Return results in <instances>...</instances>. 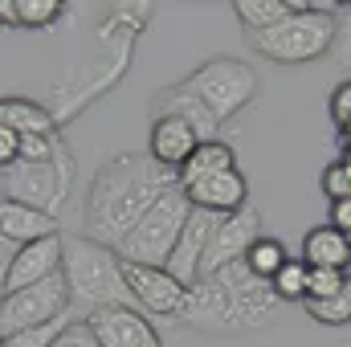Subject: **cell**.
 <instances>
[{"mask_svg":"<svg viewBox=\"0 0 351 347\" xmlns=\"http://www.w3.org/2000/svg\"><path fill=\"white\" fill-rule=\"evenodd\" d=\"M176 184H180L176 172L160 168L147 156H114L110 164L98 168L94 184H90V237L114 250L143 221V213Z\"/></svg>","mask_w":351,"mask_h":347,"instance_id":"obj_1","label":"cell"},{"mask_svg":"<svg viewBox=\"0 0 351 347\" xmlns=\"http://www.w3.org/2000/svg\"><path fill=\"white\" fill-rule=\"evenodd\" d=\"M294 12L278 25H269L254 37V49L282 62V66H306L319 62L335 49V29H339V4H311V0H290Z\"/></svg>","mask_w":351,"mask_h":347,"instance_id":"obj_2","label":"cell"},{"mask_svg":"<svg viewBox=\"0 0 351 347\" xmlns=\"http://www.w3.org/2000/svg\"><path fill=\"white\" fill-rule=\"evenodd\" d=\"M62 278L70 286V298L86 302L90 311L102 307H135L127 278H123V261L110 246L94 241V237H70L66 254H62Z\"/></svg>","mask_w":351,"mask_h":347,"instance_id":"obj_3","label":"cell"},{"mask_svg":"<svg viewBox=\"0 0 351 347\" xmlns=\"http://www.w3.org/2000/svg\"><path fill=\"white\" fill-rule=\"evenodd\" d=\"M188 213H192V200L184 196V188H180V184L168 188V192L143 213V221L114 246L119 261H127V265H164L168 254L176 250V237H180Z\"/></svg>","mask_w":351,"mask_h":347,"instance_id":"obj_4","label":"cell"},{"mask_svg":"<svg viewBox=\"0 0 351 347\" xmlns=\"http://www.w3.org/2000/svg\"><path fill=\"white\" fill-rule=\"evenodd\" d=\"M180 86L217 119V127H225L241 106H250V102L258 98V74H254L250 62H237V58H208V62L196 66Z\"/></svg>","mask_w":351,"mask_h":347,"instance_id":"obj_5","label":"cell"},{"mask_svg":"<svg viewBox=\"0 0 351 347\" xmlns=\"http://www.w3.org/2000/svg\"><path fill=\"white\" fill-rule=\"evenodd\" d=\"M70 286L62 274L37 282V286H25L16 294H4L0 298V339L4 335H16V331H33V327H45L53 319H66L70 311Z\"/></svg>","mask_w":351,"mask_h":347,"instance_id":"obj_6","label":"cell"},{"mask_svg":"<svg viewBox=\"0 0 351 347\" xmlns=\"http://www.w3.org/2000/svg\"><path fill=\"white\" fill-rule=\"evenodd\" d=\"M70 192V160H16L4 172V200L58 213Z\"/></svg>","mask_w":351,"mask_h":347,"instance_id":"obj_7","label":"cell"},{"mask_svg":"<svg viewBox=\"0 0 351 347\" xmlns=\"http://www.w3.org/2000/svg\"><path fill=\"white\" fill-rule=\"evenodd\" d=\"M213 278H217L221 290L229 294V307H233L241 331H258V327H269V323H274V315H278V294L269 290V282H262V278L245 265V258L233 261V265H225V270H217Z\"/></svg>","mask_w":351,"mask_h":347,"instance_id":"obj_8","label":"cell"},{"mask_svg":"<svg viewBox=\"0 0 351 347\" xmlns=\"http://www.w3.org/2000/svg\"><path fill=\"white\" fill-rule=\"evenodd\" d=\"M258 241H262V213H258L254 204H245V208L233 213V217H221V225H217V233H213V241H208V254L200 261V278H213L217 270L241 261Z\"/></svg>","mask_w":351,"mask_h":347,"instance_id":"obj_9","label":"cell"},{"mask_svg":"<svg viewBox=\"0 0 351 347\" xmlns=\"http://www.w3.org/2000/svg\"><path fill=\"white\" fill-rule=\"evenodd\" d=\"M123 278H127V290H131L135 307H143L152 315L180 319V311L188 302V286H180L164 265H127L123 261Z\"/></svg>","mask_w":351,"mask_h":347,"instance_id":"obj_10","label":"cell"},{"mask_svg":"<svg viewBox=\"0 0 351 347\" xmlns=\"http://www.w3.org/2000/svg\"><path fill=\"white\" fill-rule=\"evenodd\" d=\"M82 323L98 339V347H164L147 315L135 307H102V311H90Z\"/></svg>","mask_w":351,"mask_h":347,"instance_id":"obj_11","label":"cell"},{"mask_svg":"<svg viewBox=\"0 0 351 347\" xmlns=\"http://www.w3.org/2000/svg\"><path fill=\"white\" fill-rule=\"evenodd\" d=\"M217 225H221L217 213H204V208H192L188 213V221H184V229L176 237V250L164 261V270L172 274L180 286H196L200 282V261L208 254V241H213Z\"/></svg>","mask_w":351,"mask_h":347,"instance_id":"obj_12","label":"cell"},{"mask_svg":"<svg viewBox=\"0 0 351 347\" xmlns=\"http://www.w3.org/2000/svg\"><path fill=\"white\" fill-rule=\"evenodd\" d=\"M180 323H188L192 331H204V335H241L237 315L229 307V294L221 290L217 278H200L196 286H188V302L180 311Z\"/></svg>","mask_w":351,"mask_h":347,"instance_id":"obj_13","label":"cell"},{"mask_svg":"<svg viewBox=\"0 0 351 347\" xmlns=\"http://www.w3.org/2000/svg\"><path fill=\"white\" fill-rule=\"evenodd\" d=\"M62 254H66V237L53 233V237H41V241H29V246H16L12 265L4 274V294H16L25 286H37L53 274H62Z\"/></svg>","mask_w":351,"mask_h":347,"instance_id":"obj_14","label":"cell"},{"mask_svg":"<svg viewBox=\"0 0 351 347\" xmlns=\"http://www.w3.org/2000/svg\"><path fill=\"white\" fill-rule=\"evenodd\" d=\"M184 196L192 200V208H204V213H217V217H233V213H241L250 204V180H245L241 168H233V172H217V176L184 184Z\"/></svg>","mask_w":351,"mask_h":347,"instance_id":"obj_15","label":"cell"},{"mask_svg":"<svg viewBox=\"0 0 351 347\" xmlns=\"http://www.w3.org/2000/svg\"><path fill=\"white\" fill-rule=\"evenodd\" d=\"M200 143L204 139L196 135V127H188L184 119H172V115H160L152 123V135H147V160H156L160 168L180 176V168L192 160V152Z\"/></svg>","mask_w":351,"mask_h":347,"instance_id":"obj_16","label":"cell"},{"mask_svg":"<svg viewBox=\"0 0 351 347\" xmlns=\"http://www.w3.org/2000/svg\"><path fill=\"white\" fill-rule=\"evenodd\" d=\"M53 233H58V217L0 196V237H8L12 246H29V241L53 237Z\"/></svg>","mask_w":351,"mask_h":347,"instance_id":"obj_17","label":"cell"},{"mask_svg":"<svg viewBox=\"0 0 351 347\" xmlns=\"http://www.w3.org/2000/svg\"><path fill=\"white\" fill-rule=\"evenodd\" d=\"M302 261H306V270H339V274H348L351 241L331 225H315L302 237Z\"/></svg>","mask_w":351,"mask_h":347,"instance_id":"obj_18","label":"cell"},{"mask_svg":"<svg viewBox=\"0 0 351 347\" xmlns=\"http://www.w3.org/2000/svg\"><path fill=\"white\" fill-rule=\"evenodd\" d=\"M152 110H156V119H160V115L184 119L188 127H196V135H200L204 143H208V139H217V131H221V127H217V119H213V115H208V110H204V106H200V102H196L184 86L160 90V94H156V102H152Z\"/></svg>","mask_w":351,"mask_h":347,"instance_id":"obj_19","label":"cell"},{"mask_svg":"<svg viewBox=\"0 0 351 347\" xmlns=\"http://www.w3.org/2000/svg\"><path fill=\"white\" fill-rule=\"evenodd\" d=\"M0 127H12L21 139H53L58 135V123L49 119V110L29 98H0Z\"/></svg>","mask_w":351,"mask_h":347,"instance_id":"obj_20","label":"cell"},{"mask_svg":"<svg viewBox=\"0 0 351 347\" xmlns=\"http://www.w3.org/2000/svg\"><path fill=\"white\" fill-rule=\"evenodd\" d=\"M237 168V152L225 143V139H208V143H200L196 152H192V160L180 168V188L184 184H192V180H204V176H217V172H233Z\"/></svg>","mask_w":351,"mask_h":347,"instance_id":"obj_21","label":"cell"},{"mask_svg":"<svg viewBox=\"0 0 351 347\" xmlns=\"http://www.w3.org/2000/svg\"><path fill=\"white\" fill-rule=\"evenodd\" d=\"M290 12H294V4H286V0H237V4H233V16H237L250 33H262L269 25L286 21Z\"/></svg>","mask_w":351,"mask_h":347,"instance_id":"obj_22","label":"cell"},{"mask_svg":"<svg viewBox=\"0 0 351 347\" xmlns=\"http://www.w3.org/2000/svg\"><path fill=\"white\" fill-rule=\"evenodd\" d=\"M302 307L323 327H348L351 323V282L339 286V294H331V298H306Z\"/></svg>","mask_w":351,"mask_h":347,"instance_id":"obj_23","label":"cell"},{"mask_svg":"<svg viewBox=\"0 0 351 347\" xmlns=\"http://www.w3.org/2000/svg\"><path fill=\"white\" fill-rule=\"evenodd\" d=\"M269 290L278 294V302H302L306 298V261L286 258V265L269 278Z\"/></svg>","mask_w":351,"mask_h":347,"instance_id":"obj_24","label":"cell"},{"mask_svg":"<svg viewBox=\"0 0 351 347\" xmlns=\"http://www.w3.org/2000/svg\"><path fill=\"white\" fill-rule=\"evenodd\" d=\"M286 258H290V254H286V246H282L278 237H262V241H258V246L245 254V265H250V270H254L262 282H269V278H274V274L286 265Z\"/></svg>","mask_w":351,"mask_h":347,"instance_id":"obj_25","label":"cell"},{"mask_svg":"<svg viewBox=\"0 0 351 347\" xmlns=\"http://www.w3.org/2000/svg\"><path fill=\"white\" fill-rule=\"evenodd\" d=\"M62 12H66L62 0H16L21 29H49V25H58Z\"/></svg>","mask_w":351,"mask_h":347,"instance_id":"obj_26","label":"cell"},{"mask_svg":"<svg viewBox=\"0 0 351 347\" xmlns=\"http://www.w3.org/2000/svg\"><path fill=\"white\" fill-rule=\"evenodd\" d=\"M70 327V315L66 319H53V323H45V327H33V331H16V335H4L0 347H49L62 331Z\"/></svg>","mask_w":351,"mask_h":347,"instance_id":"obj_27","label":"cell"},{"mask_svg":"<svg viewBox=\"0 0 351 347\" xmlns=\"http://www.w3.org/2000/svg\"><path fill=\"white\" fill-rule=\"evenodd\" d=\"M343 282H348V274H339V270H306V298H331V294H339Z\"/></svg>","mask_w":351,"mask_h":347,"instance_id":"obj_28","label":"cell"},{"mask_svg":"<svg viewBox=\"0 0 351 347\" xmlns=\"http://www.w3.org/2000/svg\"><path fill=\"white\" fill-rule=\"evenodd\" d=\"M319 184H323V196L335 204V200H348L351 196V172L335 160V164H327L323 168V176H319Z\"/></svg>","mask_w":351,"mask_h":347,"instance_id":"obj_29","label":"cell"},{"mask_svg":"<svg viewBox=\"0 0 351 347\" xmlns=\"http://www.w3.org/2000/svg\"><path fill=\"white\" fill-rule=\"evenodd\" d=\"M327 110H331V123H335V127H348L351 123V78H343L339 86L331 90Z\"/></svg>","mask_w":351,"mask_h":347,"instance_id":"obj_30","label":"cell"},{"mask_svg":"<svg viewBox=\"0 0 351 347\" xmlns=\"http://www.w3.org/2000/svg\"><path fill=\"white\" fill-rule=\"evenodd\" d=\"M335 58H339V66L351 70V4L339 12V29H335V49H331Z\"/></svg>","mask_w":351,"mask_h":347,"instance_id":"obj_31","label":"cell"},{"mask_svg":"<svg viewBox=\"0 0 351 347\" xmlns=\"http://www.w3.org/2000/svg\"><path fill=\"white\" fill-rule=\"evenodd\" d=\"M21 147H25V139H21L12 127H0V168H4V172L21 160Z\"/></svg>","mask_w":351,"mask_h":347,"instance_id":"obj_32","label":"cell"},{"mask_svg":"<svg viewBox=\"0 0 351 347\" xmlns=\"http://www.w3.org/2000/svg\"><path fill=\"white\" fill-rule=\"evenodd\" d=\"M49 347H98V339L90 335L86 323H70V327H66V331H62Z\"/></svg>","mask_w":351,"mask_h":347,"instance_id":"obj_33","label":"cell"},{"mask_svg":"<svg viewBox=\"0 0 351 347\" xmlns=\"http://www.w3.org/2000/svg\"><path fill=\"white\" fill-rule=\"evenodd\" d=\"M327 217H331L327 225H331V229H339V233H343V237L351 241V196H348V200H335Z\"/></svg>","mask_w":351,"mask_h":347,"instance_id":"obj_34","label":"cell"},{"mask_svg":"<svg viewBox=\"0 0 351 347\" xmlns=\"http://www.w3.org/2000/svg\"><path fill=\"white\" fill-rule=\"evenodd\" d=\"M12 254H16V246H12L8 237H0V298H4V274H8V265H12Z\"/></svg>","mask_w":351,"mask_h":347,"instance_id":"obj_35","label":"cell"},{"mask_svg":"<svg viewBox=\"0 0 351 347\" xmlns=\"http://www.w3.org/2000/svg\"><path fill=\"white\" fill-rule=\"evenodd\" d=\"M0 25H4V29H21V16H16V0H0Z\"/></svg>","mask_w":351,"mask_h":347,"instance_id":"obj_36","label":"cell"},{"mask_svg":"<svg viewBox=\"0 0 351 347\" xmlns=\"http://www.w3.org/2000/svg\"><path fill=\"white\" fill-rule=\"evenodd\" d=\"M339 143H343V152H351V123L348 127H339Z\"/></svg>","mask_w":351,"mask_h":347,"instance_id":"obj_37","label":"cell"},{"mask_svg":"<svg viewBox=\"0 0 351 347\" xmlns=\"http://www.w3.org/2000/svg\"><path fill=\"white\" fill-rule=\"evenodd\" d=\"M339 164H343V168L351 172V152H343V156H339Z\"/></svg>","mask_w":351,"mask_h":347,"instance_id":"obj_38","label":"cell"},{"mask_svg":"<svg viewBox=\"0 0 351 347\" xmlns=\"http://www.w3.org/2000/svg\"><path fill=\"white\" fill-rule=\"evenodd\" d=\"M0 196H4V168H0Z\"/></svg>","mask_w":351,"mask_h":347,"instance_id":"obj_39","label":"cell"},{"mask_svg":"<svg viewBox=\"0 0 351 347\" xmlns=\"http://www.w3.org/2000/svg\"><path fill=\"white\" fill-rule=\"evenodd\" d=\"M348 282H351V265H348Z\"/></svg>","mask_w":351,"mask_h":347,"instance_id":"obj_40","label":"cell"}]
</instances>
